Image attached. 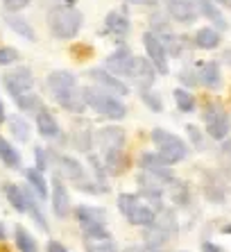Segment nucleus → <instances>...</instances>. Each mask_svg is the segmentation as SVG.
<instances>
[{"label": "nucleus", "mask_w": 231, "mask_h": 252, "mask_svg": "<svg viewBox=\"0 0 231 252\" xmlns=\"http://www.w3.org/2000/svg\"><path fill=\"white\" fill-rule=\"evenodd\" d=\"M127 2H132V5H145V2H150V0H127Z\"/></svg>", "instance_id": "obj_47"}, {"label": "nucleus", "mask_w": 231, "mask_h": 252, "mask_svg": "<svg viewBox=\"0 0 231 252\" xmlns=\"http://www.w3.org/2000/svg\"><path fill=\"white\" fill-rule=\"evenodd\" d=\"M200 14H204L206 18H211V21H213V23L218 25V28L227 30V21L222 18V14H220L218 9H215V5L211 2V0H202V2H200Z\"/></svg>", "instance_id": "obj_32"}, {"label": "nucleus", "mask_w": 231, "mask_h": 252, "mask_svg": "<svg viewBox=\"0 0 231 252\" xmlns=\"http://www.w3.org/2000/svg\"><path fill=\"white\" fill-rule=\"evenodd\" d=\"M46 252H68V250H66L59 241H50V243H48V248H46Z\"/></svg>", "instance_id": "obj_43"}, {"label": "nucleus", "mask_w": 231, "mask_h": 252, "mask_svg": "<svg viewBox=\"0 0 231 252\" xmlns=\"http://www.w3.org/2000/svg\"><path fill=\"white\" fill-rule=\"evenodd\" d=\"M25 177H28V184L32 187V191H36V195L41 200L48 198V182L39 168H28L25 170Z\"/></svg>", "instance_id": "obj_26"}, {"label": "nucleus", "mask_w": 231, "mask_h": 252, "mask_svg": "<svg viewBox=\"0 0 231 252\" xmlns=\"http://www.w3.org/2000/svg\"><path fill=\"white\" fill-rule=\"evenodd\" d=\"M195 46L202 48V50H213L220 46V32L213 28H202L197 30L195 34Z\"/></svg>", "instance_id": "obj_25"}, {"label": "nucleus", "mask_w": 231, "mask_h": 252, "mask_svg": "<svg viewBox=\"0 0 231 252\" xmlns=\"http://www.w3.org/2000/svg\"><path fill=\"white\" fill-rule=\"evenodd\" d=\"M34 121H36V129H39L41 136H46V139H57L59 136L57 118L52 116V112H48L46 107H41L39 112L34 114Z\"/></svg>", "instance_id": "obj_19"}, {"label": "nucleus", "mask_w": 231, "mask_h": 252, "mask_svg": "<svg viewBox=\"0 0 231 252\" xmlns=\"http://www.w3.org/2000/svg\"><path fill=\"white\" fill-rule=\"evenodd\" d=\"M14 100H16L18 109H21V112H28V114H36L41 107H43L41 98L36 94H32V91H28V94H23V95H18V98H14Z\"/></svg>", "instance_id": "obj_29"}, {"label": "nucleus", "mask_w": 231, "mask_h": 252, "mask_svg": "<svg viewBox=\"0 0 231 252\" xmlns=\"http://www.w3.org/2000/svg\"><path fill=\"white\" fill-rule=\"evenodd\" d=\"M222 153L227 155V157L231 159V139H227V141H222Z\"/></svg>", "instance_id": "obj_45"}, {"label": "nucleus", "mask_w": 231, "mask_h": 252, "mask_svg": "<svg viewBox=\"0 0 231 252\" xmlns=\"http://www.w3.org/2000/svg\"><path fill=\"white\" fill-rule=\"evenodd\" d=\"M2 82H5V89L9 91V95L18 98V95H23V94H28V91H32V87H34V75H32V70H29V68L18 66V68L5 73Z\"/></svg>", "instance_id": "obj_8"}, {"label": "nucleus", "mask_w": 231, "mask_h": 252, "mask_svg": "<svg viewBox=\"0 0 231 252\" xmlns=\"http://www.w3.org/2000/svg\"><path fill=\"white\" fill-rule=\"evenodd\" d=\"M225 62H229V64H231V50H227V53H225Z\"/></svg>", "instance_id": "obj_51"}, {"label": "nucleus", "mask_w": 231, "mask_h": 252, "mask_svg": "<svg viewBox=\"0 0 231 252\" xmlns=\"http://www.w3.org/2000/svg\"><path fill=\"white\" fill-rule=\"evenodd\" d=\"M118 209L125 218H127L132 225H139V227H150L156 218V209L143 200L141 195L134 193H120L118 195Z\"/></svg>", "instance_id": "obj_5"}, {"label": "nucleus", "mask_w": 231, "mask_h": 252, "mask_svg": "<svg viewBox=\"0 0 231 252\" xmlns=\"http://www.w3.org/2000/svg\"><path fill=\"white\" fill-rule=\"evenodd\" d=\"M188 134H191L193 143H195L197 148H202V134H200V129H197L195 125H188Z\"/></svg>", "instance_id": "obj_40"}, {"label": "nucleus", "mask_w": 231, "mask_h": 252, "mask_svg": "<svg viewBox=\"0 0 231 252\" xmlns=\"http://www.w3.org/2000/svg\"><path fill=\"white\" fill-rule=\"evenodd\" d=\"M173 200H174V205H179V207H186L191 202V191H188V187L184 182L173 180Z\"/></svg>", "instance_id": "obj_34"}, {"label": "nucleus", "mask_w": 231, "mask_h": 252, "mask_svg": "<svg viewBox=\"0 0 231 252\" xmlns=\"http://www.w3.org/2000/svg\"><path fill=\"white\" fill-rule=\"evenodd\" d=\"M143 236H145V248H150V250H154V252H161L163 248L168 246V241H170V234L154 223H152L150 227H145Z\"/></svg>", "instance_id": "obj_22"}, {"label": "nucleus", "mask_w": 231, "mask_h": 252, "mask_svg": "<svg viewBox=\"0 0 231 252\" xmlns=\"http://www.w3.org/2000/svg\"><path fill=\"white\" fill-rule=\"evenodd\" d=\"M5 234H7V232H5V223H0V241L5 239Z\"/></svg>", "instance_id": "obj_48"}, {"label": "nucleus", "mask_w": 231, "mask_h": 252, "mask_svg": "<svg viewBox=\"0 0 231 252\" xmlns=\"http://www.w3.org/2000/svg\"><path fill=\"white\" fill-rule=\"evenodd\" d=\"M88 77H91V80L98 84L100 89H104V91H109V94H114V95H127L129 94V87H127V84L122 82L120 77L111 75L109 70H104V68L88 70Z\"/></svg>", "instance_id": "obj_12"}, {"label": "nucleus", "mask_w": 231, "mask_h": 252, "mask_svg": "<svg viewBox=\"0 0 231 252\" xmlns=\"http://www.w3.org/2000/svg\"><path fill=\"white\" fill-rule=\"evenodd\" d=\"M222 232H225V234H231V223L225 225V227H222Z\"/></svg>", "instance_id": "obj_50"}, {"label": "nucleus", "mask_w": 231, "mask_h": 252, "mask_svg": "<svg viewBox=\"0 0 231 252\" xmlns=\"http://www.w3.org/2000/svg\"><path fill=\"white\" fill-rule=\"evenodd\" d=\"M5 23L9 25V28L14 30V32H18L21 36H25L28 41H32L34 39V30H32V25L25 21V18L18 16V12H9L5 14Z\"/></svg>", "instance_id": "obj_24"}, {"label": "nucleus", "mask_w": 231, "mask_h": 252, "mask_svg": "<svg viewBox=\"0 0 231 252\" xmlns=\"http://www.w3.org/2000/svg\"><path fill=\"white\" fill-rule=\"evenodd\" d=\"M57 166H59V173L70 180V182H82L84 177V168L82 164L77 161L75 157H68V155H57Z\"/></svg>", "instance_id": "obj_20"}, {"label": "nucleus", "mask_w": 231, "mask_h": 252, "mask_svg": "<svg viewBox=\"0 0 231 252\" xmlns=\"http://www.w3.org/2000/svg\"><path fill=\"white\" fill-rule=\"evenodd\" d=\"M9 129H12V134L16 136L18 141H28L29 139V125L25 123L21 116H14L9 121Z\"/></svg>", "instance_id": "obj_35"}, {"label": "nucleus", "mask_w": 231, "mask_h": 252, "mask_svg": "<svg viewBox=\"0 0 231 252\" xmlns=\"http://www.w3.org/2000/svg\"><path fill=\"white\" fill-rule=\"evenodd\" d=\"M202 252H225V250H222L218 243H213V241H204V243H202Z\"/></svg>", "instance_id": "obj_42"}, {"label": "nucleus", "mask_w": 231, "mask_h": 252, "mask_svg": "<svg viewBox=\"0 0 231 252\" xmlns=\"http://www.w3.org/2000/svg\"><path fill=\"white\" fill-rule=\"evenodd\" d=\"M0 159H2L9 168H18V166H21V155H18V150L7 139H2V136H0Z\"/></svg>", "instance_id": "obj_28"}, {"label": "nucleus", "mask_w": 231, "mask_h": 252, "mask_svg": "<svg viewBox=\"0 0 231 252\" xmlns=\"http://www.w3.org/2000/svg\"><path fill=\"white\" fill-rule=\"evenodd\" d=\"M5 121V105H2V100H0V123Z\"/></svg>", "instance_id": "obj_46"}, {"label": "nucleus", "mask_w": 231, "mask_h": 252, "mask_svg": "<svg viewBox=\"0 0 231 252\" xmlns=\"http://www.w3.org/2000/svg\"><path fill=\"white\" fill-rule=\"evenodd\" d=\"M52 214L57 218H66L70 214V195L59 177L52 180Z\"/></svg>", "instance_id": "obj_16"}, {"label": "nucleus", "mask_w": 231, "mask_h": 252, "mask_svg": "<svg viewBox=\"0 0 231 252\" xmlns=\"http://www.w3.org/2000/svg\"><path fill=\"white\" fill-rule=\"evenodd\" d=\"M98 146L102 148V155L107 153H118V150H125V132H122L118 125H109V127H102L98 132Z\"/></svg>", "instance_id": "obj_14"}, {"label": "nucleus", "mask_w": 231, "mask_h": 252, "mask_svg": "<svg viewBox=\"0 0 231 252\" xmlns=\"http://www.w3.org/2000/svg\"><path fill=\"white\" fill-rule=\"evenodd\" d=\"M16 59H18L16 48H9V46L0 48V66H9V64H14Z\"/></svg>", "instance_id": "obj_37"}, {"label": "nucleus", "mask_w": 231, "mask_h": 252, "mask_svg": "<svg viewBox=\"0 0 231 252\" xmlns=\"http://www.w3.org/2000/svg\"><path fill=\"white\" fill-rule=\"evenodd\" d=\"M48 89H50L52 98L59 102L70 114H82L87 109L84 102V91L77 87V77L70 70H52L48 75Z\"/></svg>", "instance_id": "obj_1"}, {"label": "nucleus", "mask_w": 231, "mask_h": 252, "mask_svg": "<svg viewBox=\"0 0 231 252\" xmlns=\"http://www.w3.org/2000/svg\"><path fill=\"white\" fill-rule=\"evenodd\" d=\"M204 193H206V198L211 200V202H222V200L227 198V191H225V187H222V182L215 180L213 175L208 177L206 184H204Z\"/></svg>", "instance_id": "obj_30"}, {"label": "nucleus", "mask_w": 231, "mask_h": 252, "mask_svg": "<svg viewBox=\"0 0 231 252\" xmlns=\"http://www.w3.org/2000/svg\"><path fill=\"white\" fill-rule=\"evenodd\" d=\"M152 143L156 146L159 159L168 166L179 164V161H184L188 157V146L177 134L168 132V129H161V127L152 129Z\"/></svg>", "instance_id": "obj_4"}, {"label": "nucleus", "mask_w": 231, "mask_h": 252, "mask_svg": "<svg viewBox=\"0 0 231 252\" xmlns=\"http://www.w3.org/2000/svg\"><path fill=\"white\" fill-rule=\"evenodd\" d=\"M132 64H134L132 50L127 46H120L116 53H111L109 57L104 59V70H109L111 75H116V77H129Z\"/></svg>", "instance_id": "obj_11"}, {"label": "nucleus", "mask_w": 231, "mask_h": 252, "mask_svg": "<svg viewBox=\"0 0 231 252\" xmlns=\"http://www.w3.org/2000/svg\"><path fill=\"white\" fill-rule=\"evenodd\" d=\"M143 46L147 50V59L152 62V66L156 68V73L166 75L168 73V53L163 48L161 39L154 34V32H145L143 34Z\"/></svg>", "instance_id": "obj_10"}, {"label": "nucleus", "mask_w": 231, "mask_h": 252, "mask_svg": "<svg viewBox=\"0 0 231 252\" xmlns=\"http://www.w3.org/2000/svg\"><path fill=\"white\" fill-rule=\"evenodd\" d=\"M129 80L139 84L141 89H150L156 80V68L152 66L150 59L145 57H134V64H132V73H129Z\"/></svg>", "instance_id": "obj_15"}, {"label": "nucleus", "mask_w": 231, "mask_h": 252, "mask_svg": "<svg viewBox=\"0 0 231 252\" xmlns=\"http://www.w3.org/2000/svg\"><path fill=\"white\" fill-rule=\"evenodd\" d=\"M141 98H143V102L150 107L152 112H161V109H163L161 98H159L154 91H150V89H141Z\"/></svg>", "instance_id": "obj_36"}, {"label": "nucleus", "mask_w": 231, "mask_h": 252, "mask_svg": "<svg viewBox=\"0 0 231 252\" xmlns=\"http://www.w3.org/2000/svg\"><path fill=\"white\" fill-rule=\"evenodd\" d=\"M218 2H220V5H225V7H229V9H231V0H218Z\"/></svg>", "instance_id": "obj_49"}, {"label": "nucleus", "mask_w": 231, "mask_h": 252, "mask_svg": "<svg viewBox=\"0 0 231 252\" xmlns=\"http://www.w3.org/2000/svg\"><path fill=\"white\" fill-rule=\"evenodd\" d=\"M2 2H5L7 12H21L29 5V0H2Z\"/></svg>", "instance_id": "obj_38"}, {"label": "nucleus", "mask_w": 231, "mask_h": 252, "mask_svg": "<svg viewBox=\"0 0 231 252\" xmlns=\"http://www.w3.org/2000/svg\"><path fill=\"white\" fill-rule=\"evenodd\" d=\"M204 123H206V132L211 139L215 141H225L227 134H229V116H227V112L222 109V107L218 105V102H208L206 107H204Z\"/></svg>", "instance_id": "obj_7"}, {"label": "nucleus", "mask_w": 231, "mask_h": 252, "mask_svg": "<svg viewBox=\"0 0 231 252\" xmlns=\"http://www.w3.org/2000/svg\"><path fill=\"white\" fill-rule=\"evenodd\" d=\"M197 82H202L208 89H218L222 84V73H220L218 62H206L197 70Z\"/></svg>", "instance_id": "obj_21"}, {"label": "nucleus", "mask_w": 231, "mask_h": 252, "mask_svg": "<svg viewBox=\"0 0 231 252\" xmlns=\"http://www.w3.org/2000/svg\"><path fill=\"white\" fill-rule=\"evenodd\" d=\"M5 195H7V200H9V205L16 211H21V214H28V207H29V202H32V198H34V193L28 191L25 187H21V184H7Z\"/></svg>", "instance_id": "obj_17"}, {"label": "nucleus", "mask_w": 231, "mask_h": 252, "mask_svg": "<svg viewBox=\"0 0 231 252\" xmlns=\"http://www.w3.org/2000/svg\"><path fill=\"white\" fill-rule=\"evenodd\" d=\"M77 223H80L84 236H104L107 232V211L100 207H91V205H82L75 209Z\"/></svg>", "instance_id": "obj_6"}, {"label": "nucleus", "mask_w": 231, "mask_h": 252, "mask_svg": "<svg viewBox=\"0 0 231 252\" xmlns=\"http://www.w3.org/2000/svg\"><path fill=\"white\" fill-rule=\"evenodd\" d=\"M141 168H143V173L156 177V180H159V182H163V184H173V180H174L170 166L163 164L161 159H159V155L145 153L143 157H141Z\"/></svg>", "instance_id": "obj_13"}, {"label": "nucleus", "mask_w": 231, "mask_h": 252, "mask_svg": "<svg viewBox=\"0 0 231 252\" xmlns=\"http://www.w3.org/2000/svg\"><path fill=\"white\" fill-rule=\"evenodd\" d=\"M125 252H154V250H150V248H145V246H129Z\"/></svg>", "instance_id": "obj_44"}, {"label": "nucleus", "mask_w": 231, "mask_h": 252, "mask_svg": "<svg viewBox=\"0 0 231 252\" xmlns=\"http://www.w3.org/2000/svg\"><path fill=\"white\" fill-rule=\"evenodd\" d=\"M200 2L202 0H163L166 12L177 23H193L200 16Z\"/></svg>", "instance_id": "obj_9"}, {"label": "nucleus", "mask_w": 231, "mask_h": 252, "mask_svg": "<svg viewBox=\"0 0 231 252\" xmlns=\"http://www.w3.org/2000/svg\"><path fill=\"white\" fill-rule=\"evenodd\" d=\"M82 12H77L75 7L70 5H57L48 12V28L55 39H73L82 28Z\"/></svg>", "instance_id": "obj_2"}, {"label": "nucleus", "mask_w": 231, "mask_h": 252, "mask_svg": "<svg viewBox=\"0 0 231 252\" xmlns=\"http://www.w3.org/2000/svg\"><path fill=\"white\" fill-rule=\"evenodd\" d=\"M181 82H186V84H197V73H193V70H184L181 73Z\"/></svg>", "instance_id": "obj_41"}, {"label": "nucleus", "mask_w": 231, "mask_h": 252, "mask_svg": "<svg viewBox=\"0 0 231 252\" xmlns=\"http://www.w3.org/2000/svg\"><path fill=\"white\" fill-rule=\"evenodd\" d=\"M174 102L179 107V112L184 114L195 112V95L188 94L186 89H174Z\"/></svg>", "instance_id": "obj_31"}, {"label": "nucleus", "mask_w": 231, "mask_h": 252, "mask_svg": "<svg viewBox=\"0 0 231 252\" xmlns=\"http://www.w3.org/2000/svg\"><path fill=\"white\" fill-rule=\"evenodd\" d=\"M163 43V48H166V53L168 55H173V57H179L181 53H184V39H179V36H174V34H163L159 36Z\"/></svg>", "instance_id": "obj_33"}, {"label": "nucleus", "mask_w": 231, "mask_h": 252, "mask_svg": "<svg viewBox=\"0 0 231 252\" xmlns=\"http://www.w3.org/2000/svg\"><path fill=\"white\" fill-rule=\"evenodd\" d=\"M84 250L87 252H118V246H116V241L109 234L84 236Z\"/></svg>", "instance_id": "obj_23"}, {"label": "nucleus", "mask_w": 231, "mask_h": 252, "mask_svg": "<svg viewBox=\"0 0 231 252\" xmlns=\"http://www.w3.org/2000/svg\"><path fill=\"white\" fill-rule=\"evenodd\" d=\"M82 91H84V102L88 107H93L100 116L109 118V121H120V118L127 116V107L118 100V95L109 94V91H104L100 87H87Z\"/></svg>", "instance_id": "obj_3"}, {"label": "nucleus", "mask_w": 231, "mask_h": 252, "mask_svg": "<svg viewBox=\"0 0 231 252\" xmlns=\"http://www.w3.org/2000/svg\"><path fill=\"white\" fill-rule=\"evenodd\" d=\"M14 239H16V248H18L21 252H39L34 236L29 234L25 227H21V225L14 229Z\"/></svg>", "instance_id": "obj_27"}, {"label": "nucleus", "mask_w": 231, "mask_h": 252, "mask_svg": "<svg viewBox=\"0 0 231 252\" xmlns=\"http://www.w3.org/2000/svg\"><path fill=\"white\" fill-rule=\"evenodd\" d=\"M34 153H36V168L43 173V168H46V164H48L46 161V150H43V148H36Z\"/></svg>", "instance_id": "obj_39"}, {"label": "nucleus", "mask_w": 231, "mask_h": 252, "mask_svg": "<svg viewBox=\"0 0 231 252\" xmlns=\"http://www.w3.org/2000/svg\"><path fill=\"white\" fill-rule=\"evenodd\" d=\"M104 32L120 41V39H125L129 34V18L120 12H109L107 18H104Z\"/></svg>", "instance_id": "obj_18"}]
</instances>
